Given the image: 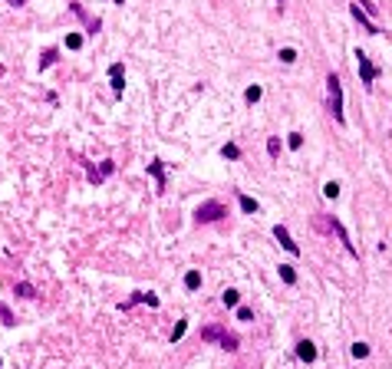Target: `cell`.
<instances>
[{"mask_svg":"<svg viewBox=\"0 0 392 369\" xmlns=\"http://www.w3.org/2000/svg\"><path fill=\"white\" fill-rule=\"evenodd\" d=\"M238 201H241V208H244L247 215H254V211H257V201H254L251 195H238Z\"/></svg>","mask_w":392,"mask_h":369,"instance_id":"cell-14","label":"cell"},{"mask_svg":"<svg viewBox=\"0 0 392 369\" xmlns=\"http://www.w3.org/2000/svg\"><path fill=\"white\" fill-rule=\"evenodd\" d=\"M273 238L280 241L283 247H287V250H290V254H294V257H297V254H300V247H297V244H294V238L287 234V228H283V224H277V228H273Z\"/></svg>","mask_w":392,"mask_h":369,"instance_id":"cell-5","label":"cell"},{"mask_svg":"<svg viewBox=\"0 0 392 369\" xmlns=\"http://www.w3.org/2000/svg\"><path fill=\"white\" fill-rule=\"evenodd\" d=\"M280 60H283V63H294V60H297V50H290V46H287V50H280Z\"/></svg>","mask_w":392,"mask_h":369,"instance_id":"cell-24","label":"cell"},{"mask_svg":"<svg viewBox=\"0 0 392 369\" xmlns=\"http://www.w3.org/2000/svg\"><path fill=\"white\" fill-rule=\"evenodd\" d=\"M356 66H360V79H362V86L369 89L372 86V79L379 76V69L369 63V56H366V50H356Z\"/></svg>","mask_w":392,"mask_h":369,"instance_id":"cell-4","label":"cell"},{"mask_svg":"<svg viewBox=\"0 0 392 369\" xmlns=\"http://www.w3.org/2000/svg\"><path fill=\"white\" fill-rule=\"evenodd\" d=\"M0 320H3V326H17V316L10 313V307L0 304Z\"/></svg>","mask_w":392,"mask_h":369,"instance_id":"cell-16","label":"cell"},{"mask_svg":"<svg viewBox=\"0 0 392 369\" xmlns=\"http://www.w3.org/2000/svg\"><path fill=\"white\" fill-rule=\"evenodd\" d=\"M238 320H254V310H247V307H241V310H238Z\"/></svg>","mask_w":392,"mask_h":369,"instance_id":"cell-27","label":"cell"},{"mask_svg":"<svg viewBox=\"0 0 392 369\" xmlns=\"http://www.w3.org/2000/svg\"><path fill=\"white\" fill-rule=\"evenodd\" d=\"M323 195H327V198H336V195H339V184H336V182H327Z\"/></svg>","mask_w":392,"mask_h":369,"instance_id":"cell-23","label":"cell"},{"mask_svg":"<svg viewBox=\"0 0 392 369\" xmlns=\"http://www.w3.org/2000/svg\"><path fill=\"white\" fill-rule=\"evenodd\" d=\"M224 215H228V208L221 205V201H205V205L195 211V221L198 224H211V221H221Z\"/></svg>","mask_w":392,"mask_h":369,"instance_id":"cell-2","label":"cell"},{"mask_svg":"<svg viewBox=\"0 0 392 369\" xmlns=\"http://www.w3.org/2000/svg\"><path fill=\"white\" fill-rule=\"evenodd\" d=\"M353 356L366 359V356H369V346H366V343H353Z\"/></svg>","mask_w":392,"mask_h":369,"instance_id":"cell-21","label":"cell"},{"mask_svg":"<svg viewBox=\"0 0 392 369\" xmlns=\"http://www.w3.org/2000/svg\"><path fill=\"white\" fill-rule=\"evenodd\" d=\"M0 366H3V363H0Z\"/></svg>","mask_w":392,"mask_h":369,"instance_id":"cell-31","label":"cell"},{"mask_svg":"<svg viewBox=\"0 0 392 369\" xmlns=\"http://www.w3.org/2000/svg\"><path fill=\"white\" fill-rule=\"evenodd\" d=\"M109 79H112V89H116V92H122V86H125V66H122V63H112L109 66Z\"/></svg>","mask_w":392,"mask_h":369,"instance_id":"cell-6","label":"cell"},{"mask_svg":"<svg viewBox=\"0 0 392 369\" xmlns=\"http://www.w3.org/2000/svg\"><path fill=\"white\" fill-rule=\"evenodd\" d=\"M132 304H149V307H158V297H155V293H132V300H129V304H122V310H129Z\"/></svg>","mask_w":392,"mask_h":369,"instance_id":"cell-9","label":"cell"},{"mask_svg":"<svg viewBox=\"0 0 392 369\" xmlns=\"http://www.w3.org/2000/svg\"><path fill=\"white\" fill-rule=\"evenodd\" d=\"M300 145H303V135L294 132V135H290V149H300Z\"/></svg>","mask_w":392,"mask_h":369,"instance_id":"cell-26","label":"cell"},{"mask_svg":"<svg viewBox=\"0 0 392 369\" xmlns=\"http://www.w3.org/2000/svg\"><path fill=\"white\" fill-rule=\"evenodd\" d=\"M185 287H188V290H198V287H201V274H198V271H188L185 274Z\"/></svg>","mask_w":392,"mask_h":369,"instance_id":"cell-13","label":"cell"},{"mask_svg":"<svg viewBox=\"0 0 392 369\" xmlns=\"http://www.w3.org/2000/svg\"><path fill=\"white\" fill-rule=\"evenodd\" d=\"M221 155H224V158H241V149L234 145V142H228V145L221 149Z\"/></svg>","mask_w":392,"mask_h":369,"instance_id":"cell-18","label":"cell"},{"mask_svg":"<svg viewBox=\"0 0 392 369\" xmlns=\"http://www.w3.org/2000/svg\"><path fill=\"white\" fill-rule=\"evenodd\" d=\"M297 356L303 359V363H313V359H316V346L310 343V339H300V343H297Z\"/></svg>","mask_w":392,"mask_h":369,"instance_id":"cell-8","label":"cell"},{"mask_svg":"<svg viewBox=\"0 0 392 369\" xmlns=\"http://www.w3.org/2000/svg\"><path fill=\"white\" fill-rule=\"evenodd\" d=\"M0 76H3V66H0Z\"/></svg>","mask_w":392,"mask_h":369,"instance_id":"cell-29","label":"cell"},{"mask_svg":"<svg viewBox=\"0 0 392 369\" xmlns=\"http://www.w3.org/2000/svg\"><path fill=\"white\" fill-rule=\"evenodd\" d=\"M221 300H224V307H238L241 304V293L238 290H224V297H221Z\"/></svg>","mask_w":392,"mask_h":369,"instance_id":"cell-17","label":"cell"},{"mask_svg":"<svg viewBox=\"0 0 392 369\" xmlns=\"http://www.w3.org/2000/svg\"><path fill=\"white\" fill-rule=\"evenodd\" d=\"M201 339H218V346H224V349H238V337H231V333H224L221 326H205L201 330Z\"/></svg>","mask_w":392,"mask_h":369,"instance_id":"cell-3","label":"cell"},{"mask_svg":"<svg viewBox=\"0 0 392 369\" xmlns=\"http://www.w3.org/2000/svg\"><path fill=\"white\" fill-rule=\"evenodd\" d=\"M280 280L283 283H297V274H294V267H290V264H280Z\"/></svg>","mask_w":392,"mask_h":369,"instance_id":"cell-15","label":"cell"},{"mask_svg":"<svg viewBox=\"0 0 392 369\" xmlns=\"http://www.w3.org/2000/svg\"><path fill=\"white\" fill-rule=\"evenodd\" d=\"M66 46H69V50H79V46H83V33H69V36H66Z\"/></svg>","mask_w":392,"mask_h":369,"instance_id":"cell-19","label":"cell"},{"mask_svg":"<svg viewBox=\"0 0 392 369\" xmlns=\"http://www.w3.org/2000/svg\"><path fill=\"white\" fill-rule=\"evenodd\" d=\"M185 330H188V323H185V320H178V326L172 330V343H178V339L185 337Z\"/></svg>","mask_w":392,"mask_h":369,"instance_id":"cell-20","label":"cell"},{"mask_svg":"<svg viewBox=\"0 0 392 369\" xmlns=\"http://www.w3.org/2000/svg\"><path fill=\"white\" fill-rule=\"evenodd\" d=\"M56 60H60V50H43V56H40V69H50Z\"/></svg>","mask_w":392,"mask_h":369,"instance_id":"cell-12","label":"cell"},{"mask_svg":"<svg viewBox=\"0 0 392 369\" xmlns=\"http://www.w3.org/2000/svg\"><path fill=\"white\" fill-rule=\"evenodd\" d=\"M13 290H17V297H23V300H33V297H36V290H33V283H27V280H20L17 287H13Z\"/></svg>","mask_w":392,"mask_h":369,"instance_id":"cell-11","label":"cell"},{"mask_svg":"<svg viewBox=\"0 0 392 369\" xmlns=\"http://www.w3.org/2000/svg\"><path fill=\"white\" fill-rule=\"evenodd\" d=\"M244 99H247V102H257V99H261V86H247Z\"/></svg>","mask_w":392,"mask_h":369,"instance_id":"cell-22","label":"cell"},{"mask_svg":"<svg viewBox=\"0 0 392 369\" xmlns=\"http://www.w3.org/2000/svg\"><path fill=\"white\" fill-rule=\"evenodd\" d=\"M149 172L155 175V182H158V191H165V168H162V162H158V158L149 165Z\"/></svg>","mask_w":392,"mask_h":369,"instance_id":"cell-10","label":"cell"},{"mask_svg":"<svg viewBox=\"0 0 392 369\" xmlns=\"http://www.w3.org/2000/svg\"><path fill=\"white\" fill-rule=\"evenodd\" d=\"M7 3H10V7H23V3H27V0H7Z\"/></svg>","mask_w":392,"mask_h":369,"instance_id":"cell-28","label":"cell"},{"mask_svg":"<svg viewBox=\"0 0 392 369\" xmlns=\"http://www.w3.org/2000/svg\"><path fill=\"white\" fill-rule=\"evenodd\" d=\"M277 3H280V7H283V0H277Z\"/></svg>","mask_w":392,"mask_h":369,"instance_id":"cell-30","label":"cell"},{"mask_svg":"<svg viewBox=\"0 0 392 369\" xmlns=\"http://www.w3.org/2000/svg\"><path fill=\"white\" fill-rule=\"evenodd\" d=\"M267 152H271V155L280 152V139H267Z\"/></svg>","mask_w":392,"mask_h":369,"instance_id":"cell-25","label":"cell"},{"mask_svg":"<svg viewBox=\"0 0 392 369\" xmlns=\"http://www.w3.org/2000/svg\"><path fill=\"white\" fill-rule=\"evenodd\" d=\"M349 13H353V17L360 20V27H362V30H366V33H379V27H376V23H372L369 17H366V13L360 10V3H353V7H349Z\"/></svg>","mask_w":392,"mask_h":369,"instance_id":"cell-7","label":"cell"},{"mask_svg":"<svg viewBox=\"0 0 392 369\" xmlns=\"http://www.w3.org/2000/svg\"><path fill=\"white\" fill-rule=\"evenodd\" d=\"M327 89H330V112H333V119L346 122V116H343V86H339L336 73H330V76H327Z\"/></svg>","mask_w":392,"mask_h":369,"instance_id":"cell-1","label":"cell"}]
</instances>
